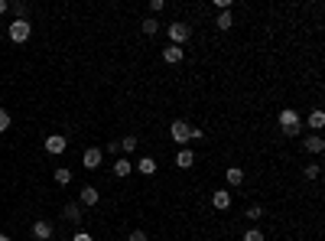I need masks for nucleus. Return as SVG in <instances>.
Listing matches in <instances>:
<instances>
[{"label":"nucleus","instance_id":"obj_22","mask_svg":"<svg viewBox=\"0 0 325 241\" xmlns=\"http://www.w3.org/2000/svg\"><path fill=\"white\" fill-rule=\"evenodd\" d=\"M319 176H322V166H319V163L306 166V179H319Z\"/></svg>","mask_w":325,"mask_h":241},{"label":"nucleus","instance_id":"obj_15","mask_svg":"<svg viewBox=\"0 0 325 241\" xmlns=\"http://www.w3.org/2000/svg\"><path fill=\"white\" fill-rule=\"evenodd\" d=\"M81 206H98V189L95 186H85V189H81Z\"/></svg>","mask_w":325,"mask_h":241},{"label":"nucleus","instance_id":"obj_24","mask_svg":"<svg viewBox=\"0 0 325 241\" xmlns=\"http://www.w3.org/2000/svg\"><path fill=\"white\" fill-rule=\"evenodd\" d=\"M3 131H10V111L0 108V134H3Z\"/></svg>","mask_w":325,"mask_h":241},{"label":"nucleus","instance_id":"obj_7","mask_svg":"<svg viewBox=\"0 0 325 241\" xmlns=\"http://www.w3.org/2000/svg\"><path fill=\"white\" fill-rule=\"evenodd\" d=\"M303 150H306V154H322V150H325V140L319 137V134H309V137L303 140Z\"/></svg>","mask_w":325,"mask_h":241},{"label":"nucleus","instance_id":"obj_5","mask_svg":"<svg viewBox=\"0 0 325 241\" xmlns=\"http://www.w3.org/2000/svg\"><path fill=\"white\" fill-rule=\"evenodd\" d=\"M101 160H104V154H101L98 147H88V150H85V156H81L85 170H98V166H101Z\"/></svg>","mask_w":325,"mask_h":241},{"label":"nucleus","instance_id":"obj_4","mask_svg":"<svg viewBox=\"0 0 325 241\" xmlns=\"http://www.w3.org/2000/svg\"><path fill=\"white\" fill-rule=\"evenodd\" d=\"M10 39L13 43H26V39H30V23L26 20H13L10 23Z\"/></svg>","mask_w":325,"mask_h":241},{"label":"nucleus","instance_id":"obj_10","mask_svg":"<svg viewBox=\"0 0 325 241\" xmlns=\"http://www.w3.org/2000/svg\"><path fill=\"white\" fill-rule=\"evenodd\" d=\"M192 163H195V154H192V150H189V147L176 154V166H179V170H189V166H192Z\"/></svg>","mask_w":325,"mask_h":241},{"label":"nucleus","instance_id":"obj_29","mask_svg":"<svg viewBox=\"0 0 325 241\" xmlns=\"http://www.w3.org/2000/svg\"><path fill=\"white\" fill-rule=\"evenodd\" d=\"M10 10V3H7V0H0V13H7Z\"/></svg>","mask_w":325,"mask_h":241},{"label":"nucleus","instance_id":"obj_18","mask_svg":"<svg viewBox=\"0 0 325 241\" xmlns=\"http://www.w3.org/2000/svg\"><path fill=\"white\" fill-rule=\"evenodd\" d=\"M309 127H312V131H322L325 127V114L322 111H312V114H309Z\"/></svg>","mask_w":325,"mask_h":241},{"label":"nucleus","instance_id":"obj_21","mask_svg":"<svg viewBox=\"0 0 325 241\" xmlns=\"http://www.w3.org/2000/svg\"><path fill=\"white\" fill-rule=\"evenodd\" d=\"M55 183H59V186H65V183H72V173H68V170H55Z\"/></svg>","mask_w":325,"mask_h":241},{"label":"nucleus","instance_id":"obj_1","mask_svg":"<svg viewBox=\"0 0 325 241\" xmlns=\"http://www.w3.org/2000/svg\"><path fill=\"white\" fill-rule=\"evenodd\" d=\"M280 127H283L286 137H296V134L303 131V120H299V114H296L292 108H283L280 111Z\"/></svg>","mask_w":325,"mask_h":241},{"label":"nucleus","instance_id":"obj_30","mask_svg":"<svg viewBox=\"0 0 325 241\" xmlns=\"http://www.w3.org/2000/svg\"><path fill=\"white\" fill-rule=\"evenodd\" d=\"M0 241H10V238H7V235H0Z\"/></svg>","mask_w":325,"mask_h":241},{"label":"nucleus","instance_id":"obj_2","mask_svg":"<svg viewBox=\"0 0 325 241\" xmlns=\"http://www.w3.org/2000/svg\"><path fill=\"white\" fill-rule=\"evenodd\" d=\"M166 36H169V46H182L189 36H192V26L189 23H169L166 26Z\"/></svg>","mask_w":325,"mask_h":241},{"label":"nucleus","instance_id":"obj_23","mask_svg":"<svg viewBox=\"0 0 325 241\" xmlns=\"http://www.w3.org/2000/svg\"><path fill=\"white\" fill-rule=\"evenodd\" d=\"M244 241H263V231L260 228H247L244 231Z\"/></svg>","mask_w":325,"mask_h":241},{"label":"nucleus","instance_id":"obj_19","mask_svg":"<svg viewBox=\"0 0 325 241\" xmlns=\"http://www.w3.org/2000/svg\"><path fill=\"white\" fill-rule=\"evenodd\" d=\"M140 30H143V33H146V36H156V33H160V23L153 20V17H146V20H143V26H140Z\"/></svg>","mask_w":325,"mask_h":241},{"label":"nucleus","instance_id":"obj_12","mask_svg":"<svg viewBox=\"0 0 325 241\" xmlns=\"http://www.w3.org/2000/svg\"><path fill=\"white\" fill-rule=\"evenodd\" d=\"M137 170H140L143 176H153L156 173V160H153V156H140V160H137Z\"/></svg>","mask_w":325,"mask_h":241},{"label":"nucleus","instance_id":"obj_9","mask_svg":"<svg viewBox=\"0 0 325 241\" xmlns=\"http://www.w3.org/2000/svg\"><path fill=\"white\" fill-rule=\"evenodd\" d=\"M32 238L49 241L52 238V225H49V222H36V225H32Z\"/></svg>","mask_w":325,"mask_h":241},{"label":"nucleus","instance_id":"obj_25","mask_svg":"<svg viewBox=\"0 0 325 241\" xmlns=\"http://www.w3.org/2000/svg\"><path fill=\"white\" fill-rule=\"evenodd\" d=\"M244 215H247V219H250V222H257V219H260V215H263V208H260V206H250V208H247V212H244Z\"/></svg>","mask_w":325,"mask_h":241},{"label":"nucleus","instance_id":"obj_14","mask_svg":"<svg viewBox=\"0 0 325 241\" xmlns=\"http://www.w3.org/2000/svg\"><path fill=\"white\" fill-rule=\"evenodd\" d=\"M241 183H244V170H241V166H231V170H228V186H241Z\"/></svg>","mask_w":325,"mask_h":241},{"label":"nucleus","instance_id":"obj_11","mask_svg":"<svg viewBox=\"0 0 325 241\" xmlns=\"http://www.w3.org/2000/svg\"><path fill=\"white\" fill-rule=\"evenodd\" d=\"M130 170H133V166H130V160H127V156H117V160H114V176L127 179V176H130Z\"/></svg>","mask_w":325,"mask_h":241},{"label":"nucleus","instance_id":"obj_6","mask_svg":"<svg viewBox=\"0 0 325 241\" xmlns=\"http://www.w3.org/2000/svg\"><path fill=\"white\" fill-rule=\"evenodd\" d=\"M62 150H65V137H62V134H49V137H46V154L59 156Z\"/></svg>","mask_w":325,"mask_h":241},{"label":"nucleus","instance_id":"obj_16","mask_svg":"<svg viewBox=\"0 0 325 241\" xmlns=\"http://www.w3.org/2000/svg\"><path fill=\"white\" fill-rule=\"evenodd\" d=\"M117 150H124V154H133V150H137V137H133V134H127V137L117 143Z\"/></svg>","mask_w":325,"mask_h":241},{"label":"nucleus","instance_id":"obj_13","mask_svg":"<svg viewBox=\"0 0 325 241\" xmlns=\"http://www.w3.org/2000/svg\"><path fill=\"white\" fill-rule=\"evenodd\" d=\"M211 206H215V208H231V196H228V189H218L215 196H211Z\"/></svg>","mask_w":325,"mask_h":241},{"label":"nucleus","instance_id":"obj_20","mask_svg":"<svg viewBox=\"0 0 325 241\" xmlns=\"http://www.w3.org/2000/svg\"><path fill=\"white\" fill-rule=\"evenodd\" d=\"M231 23H234V20H231V10H225V13H218L215 26H218V30H231Z\"/></svg>","mask_w":325,"mask_h":241},{"label":"nucleus","instance_id":"obj_8","mask_svg":"<svg viewBox=\"0 0 325 241\" xmlns=\"http://www.w3.org/2000/svg\"><path fill=\"white\" fill-rule=\"evenodd\" d=\"M162 59H166V62H182L185 59V52H182V46H166V49H162Z\"/></svg>","mask_w":325,"mask_h":241},{"label":"nucleus","instance_id":"obj_28","mask_svg":"<svg viewBox=\"0 0 325 241\" xmlns=\"http://www.w3.org/2000/svg\"><path fill=\"white\" fill-rule=\"evenodd\" d=\"M162 7H166V3H162V0H150V10H153V13H160Z\"/></svg>","mask_w":325,"mask_h":241},{"label":"nucleus","instance_id":"obj_17","mask_svg":"<svg viewBox=\"0 0 325 241\" xmlns=\"http://www.w3.org/2000/svg\"><path fill=\"white\" fill-rule=\"evenodd\" d=\"M62 215H65V219H68V222H78V219H81V208H78L75 202H68V206L62 208Z\"/></svg>","mask_w":325,"mask_h":241},{"label":"nucleus","instance_id":"obj_27","mask_svg":"<svg viewBox=\"0 0 325 241\" xmlns=\"http://www.w3.org/2000/svg\"><path fill=\"white\" fill-rule=\"evenodd\" d=\"M130 241H146V231H130Z\"/></svg>","mask_w":325,"mask_h":241},{"label":"nucleus","instance_id":"obj_26","mask_svg":"<svg viewBox=\"0 0 325 241\" xmlns=\"http://www.w3.org/2000/svg\"><path fill=\"white\" fill-rule=\"evenodd\" d=\"M72 241H95V238H91L88 231H75V238H72Z\"/></svg>","mask_w":325,"mask_h":241},{"label":"nucleus","instance_id":"obj_3","mask_svg":"<svg viewBox=\"0 0 325 241\" xmlns=\"http://www.w3.org/2000/svg\"><path fill=\"white\" fill-rule=\"evenodd\" d=\"M169 134H173L176 143H185V140H192V124H185V120H173Z\"/></svg>","mask_w":325,"mask_h":241}]
</instances>
